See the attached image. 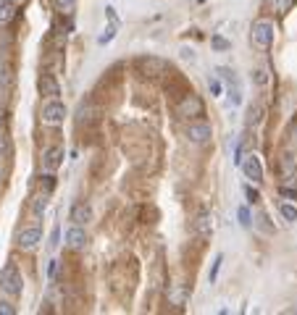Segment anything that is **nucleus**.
Wrapping results in <instances>:
<instances>
[{
  "mask_svg": "<svg viewBox=\"0 0 297 315\" xmlns=\"http://www.w3.org/2000/svg\"><path fill=\"white\" fill-rule=\"evenodd\" d=\"M221 263H224V255H216L213 257V268H210V273H208V279H210V284H216V279H218V271H221Z\"/></svg>",
  "mask_w": 297,
  "mask_h": 315,
  "instance_id": "nucleus-24",
  "label": "nucleus"
},
{
  "mask_svg": "<svg viewBox=\"0 0 297 315\" xmlns=\"http://www.w3.org/2000/svg\"><path fill=\"white\" fill-rule=\"evenodd\" d=\"M105 18H108L110 24H118V26H121V21H118V16H116V8L105 5Z\"/></svg>",
  "mask_w": 297,
  "mask_h": 315,
  "instance_id": "nucleus-32",
  "label": "nucleus"
},
{
  "mask_svg": "<svg viewBox=\"0 0 297 315\" xmlns=\"http://www.w3.org/2000/svg\"><path fill=\"white\" fill-rule=\"evenodd\" d=\"M0 289H3V294H8L11 300L16 297H21V292H24V279H21V273H18V268L13 263H8L3 268V273H0Z\"/></svg>",
  "mask_w": 297,
  "mask_h": 315,
  "instance_id": "nucleus-3",
  "label": "nucleus"
},
{
  "mask_svg": "<svg viewBox=\"0 0 297 315\" xmlns=\"http://www.w3.org/2000/svg\"><path fill=\"white\" fill-rule=\"evenodd\" d=\"M176 116L187 118V121H195V118L205 116V103H202V97L195 95V92H184L182 100L176 103Z\"/></svg>",
  "mask_w": 297,
  "mask_h": 315,
  "instance_id": "nucleus-2",
  "label": "nucleus"
},
{
  "mask_svg": "<svg viewBox=\"0 0 297 315\" xmlns=\"http://www.w3.org/2000/svg\"><path fill=\"white\" fill-rule=\"evenodd\" d=\"M37 189L53 194V189H55V173L53 171H42V176L37 179Z\"/></svg>",
  "mask_w": 297,
  "mask_h": 315,
  "instance_id": "nucleus-18",
  "label": "nucleus"
},
{
  "mask_svg": "<svg viewBox=\"0 0 297 315\" xmlns=\"http://www.w3.org/2000/svg\"><path fill=\"white\" fill-rule=\"evenodd\" d=\"M210 137H213V129H210L208 121H202V118H195V121H190V126H187V140L190 142L205 145Z\"/></svg>",
  "mask_w": 297,
  "mask_h": 315,
  "instance_id": "nucleus-7",
  "label": "nucleus"
},
{
  "mask_svg": "<svg viewBox=\"0 0 297 315\" xmlns=\"http://www.w3.org/2000/svg\"><path fill=\"white\" fill-rule=\"evenodd\" d=\"M53 8H55V13H58V16L71 18L74 11H77V0H53Z\"/></svg>",
  "mask_w": 297,
  "mask_h": 315,
  "instance_id": "nucleus-15",
  "label": "nucleus"
},
{
  "mask_svg": "<svg viewBox=\"0 0 297 315\" xmlns=\"http://www.w3.org/2000/svg\"><path fill=\"white\" fill-rule=\"evenodd\" d=\"M237 218H239V224H242L245 229L253 226V216H250V210H247L245 205H239V208H237Z\"/></svg>",
  "mask_w": 297,
  "mask_h": 315,
  "instance_id": "nucleus-23",
  "label": "nucleus"
},
{
  "mask_svg": "<svg viewBox=\"0 0 297 315\" xmlns=\"http://www.w3.org/2000/svg\"><path fill=\"white\" fill-rule=\"evenodd\" d=\"M253 79L258 81V84H266V81H268V74H266V69H258V71H253Z\"/></svg>",
  "mask_w": 297,
  "mask_h": 315,
  "instance_id": "nucleus-33",
  "label": "nucleus"
},
{
  "mask_svg": "<svg viewBox=\"0 0 297 315\" xmlns=\"http://www.w3.org/2000/svg\"><path fill=\"white\" fill-rule=\"evenodd\" d=\"M55 271H58V263H55V260H50V265H48V279H53V276H55Z\"/></svg>",
  "mask_w": 297,
  "mask_h": 315,
  "instance_id": "nucleus-37",
  "label": "nucleus"
},
{
  "mask_svg": "<svg viewBox=\"0 0 297 315\" xmlns=\"http://www.w3.org/2000/svg\"><path fill=\"white\" fill-rule=\"evenodd\" d=\"M53 29L58 32V34H71V32H74V24H71V18H66V21H63V16H61L58 21L53 24Z\"/></svg>",
  "mask_w": 297,
  "mask_h": 315,
  "instance_id": "nucleus-22",
  "label": "nucleus"
},
{
  "mask_svg": "<svg viewBox=\"0 0 297 315\" xmlns=\"http://www.w3.org/2000/svg\"><path fill=\"white\" fill-rule=\"evenodd\" d=\"M137 69L142 77H163V74H169V63L163 58H155V55H145L137 61Z\"/></svg>",
  "mask_w": 297,
  "mask_h": 315,
  "instance_id": "nucleus-6",
  "label": "nucleus"
},
{
  "mask_svg": "<svg viewBox=\"0 0 297 315\" xmlns=\"http://www.w3.org/2000/svg\"><path fill=\"white\" fill-rule=\"evenodd\" d=\"M16 18V5L13 3H5V0H0V26L11 24Z\"/></svg>",
  "mask_w": 297,
  "mask_h": 315,
  "instance_id": "nucleus-17",
  "label": "nucleus"
},
{
  "mask_svg": "<svg viewBox=\"0 0 297 315\" xmlns=\"http://www.w3.org/2000/svg\"><path fill=\"white\" fill-rule=\"evenodd\" d=\"M40 239H42V229L40 226H26V229L18 231L16 247L18 249H34L37 244H40Z\"/></svg>",
  "mask_w": 297,
  "mask_h": 315,
  "instance_id": "nucleus-9",
  "label": "nucleus"
},
{
  "mask_svg": "<svg viewBox=\"0 0 297 315\" xmlns=\"http://www.w3.org/2000/svg\"><path fill=\"white\" fill-rule=\"evenodd\" d=\"M5 3H13V5L18 8V5H24V3H26V0H5Z\"/></svg>",
  "mask_w": 297,
  "mask_h": 315,
  "instance_id": "nucleus-39",
  "label": "nucleus"
},
{
  "mask_svg": "<svg viewBox=\"0 0 297 315\" xmlns=\"http://www.w3.org/2000/svg\"><path fill=\"white\" fill-rule=\"evenodd\" d=\"M66 247L74 249V252H79V249L87 247V231L74 224L71 229H66Z\"/></svg>",
  "mask_w": 297,
  "mask_h": 315,
  "instance_id": "nucleus-12",
  "label": "nucleus"
},
{
  "mask_svg": "<svg viewBox=\"0 0 297 315\" xmlns=\"http://www.w3.org/2000/svg\"><path fill=\"white\" fill-rule=\"evenodd\" d=\"M208 89H210V95H213V97H218V95H221V81L210 77V79H208Z\"/></svg>",
  "mask_w": 297,
  "mask_h": 315,
  "instance_id": "nucleus-31",
  "label": "nucleus"
},
{
  "mask_svg": "<svg viewBox=\"0 0 297 315\" xmlns=\"http://www.w3.org/2000/svg\"><path fill=\"white\" fill-rule=\"evenodd\" d=\"M239 168H242V173H245V179H250V181H255V184H261L263 181V163H261V155L258 153H250V155H245L242 158V163H239Z\"/></svg>",
  "mask_w": 297,
  "mask_h": 315,
  "instance_id": "nucleus-5",
  "label": "nucleus"
},
{
  "mask_svg": "<svg viewBox=\"0 0 297 315\" xmlns=\"http://www.w3.org/2000/svg\"><path fill=\"white\" fill-rule=\"evenodd\" d=\"M279 194H282L284 200H297V192L290 189V187H279Z\"/></svg>",
  "mask_w": 297,
  "mask_h": 315,
  "instance_id": "nucleus-34",
  "label": "nucleus"
},
{
  "mask_svg": "<svg viewBox=\"0 0 297 315\" xmlns=\"http://www.w3.org/2000/svg\"><path fill=\"white\" fill-rule=\"evenodd\" d=\"M274 24L268 21V18H258V21L253 24V29H250V40H253V45L261 53H268L271 50V45H274Z\"/></svg>",
  "mask_w": 297,
  "mask_h": 315,
  "instance_id": "nucleus-1",
  "label": "nucleus"
},
{
  "mask_svg": "<svg viewBox=\"0 0 297 315\" xmlns=\"http://www.w3.org/2000/svg\"><path fill=\"white\" fill-rule=\"evenodd\" d=\"M213 229H216V224H213V216H210V213H200V216L192 221V231H195L198 236H202V239L213 236Z\"/></svg>",
  "mask_w": 297,
  "mask_h": 315,
  "instance_id": "nucleus-13",
  "label": "nucleus"
},
{
  "mask_svg": "<svg viewBox=\"0 0 297 315\" xmlns=\"http://www.w3.org/2000/svg\"><path fill=\"white\" fill-rule=\"evenodd\" d=\"M40 163H42V171H58L61 163H63V147H61V145L45 147Z\"/></svg>",
  "mask_w": 297,
  "mask_h": 315,
  "instance_id": "nucleus-10",
  "label": "nucleus"
},
{
  "mask_svg": "<svg viewBox=\"0 0 297 315\" xmlns=\"http://www.w3.org/2000/svg\"><path fill=\"white\" fill-rule=\"evenodd\" d=\"M184 294H187V292L182 289L179 281H169V302L171 305H182L184 302Z\"/></svg>",
  "mask_w": 297,
  "mask_h": 315,
  "instance_id": "nucleus-19",
  "label": "nucleus"
},
{
  "mask_svg": "<svg viewBox=\"0 0 297 315\" xmlns=\"http://www.w3.org/2000/svg\"><path fill=\"white\" fill-rule=\"evenodd\" d=\"M276 173H279V179L284 184H290L295 179V173H297V160H295V155L290 150H284L279 158H276Z\"/></svg>",
  "mask_w": 297,
  "mask_h": 315,
  "instance_id": "nucleus-8",
  "label": "nucleus"
},
{
  "mask_svg": "<svg viewBox=\"0 0 297 315\" xmlns=\"http://www.w3.org/2000/svg\"><path fill=\"white\" fill-rule=\"evenodd\" d=\"M8 150H11V145H8V137H5V132H0V160H3V158H8Z\"/></svg>",
  "mask_w": 297,
  "mask_h": 315,
  "instance_id": "nucleus-29",
  "label": "nucleus"
},
{
  "mask_svg": "<svg viewBox=\"0 0 297 315\" xmlns=\"http://www.w3.org/2000/svg\"><path fill=\"white\" fill-rule=\"evenodd\" d=\"M37 87H40V95H42V97H48V100L61 97V84H58V79H55L53 74H48V71H45L42 77H40Z\"/></svg>",
  "mask_w": 297,
  "mask_h": 315,
  "instance_id": "nucleus-11",
  "label": "nucleus"
},
{
  "mask_svg": "<svg viewBox=\"0 0 297 315\" xmlns=\"http://www.w3.org/2000/svg\"><path fill=\"white\" fill-rule=\"evenodd\" d=\"M279 213H282V218L287 221V224H295L297 221V205H292V202H282Z\"/></svg>",
  "mask_w": 297,
  "mask_h": 315,
  "instance_id": "nucleus-20",
  "label": "nucleus"
},
{
  "mask_svg": "<svg viewBox=\"0 0 297 315\" xmlns=\"http://www.w3.org/2000/svg\"><path fill=\"white\" fill-rule=\"evenodd\" d=\"M48 205H50V194H48V192H42V189H37L34 202H32V213H34V216H42Z\"/></svg>",
  "mask_w": 297,
  "mask_h": 315,
  "instance_id": "nucleus-16",
  "label": "nucleus"
},
{
  "mask_svg": "<svg viewBox=\"0 0 297 315\" xmlns=\"http://www.w3.org/2000/svg\"><path fill=\"white\" fill-rule=\"evenodd\" d=\"M40 121L45 126H61L66 121V105L61 103V97H53V100H45L42 108H40Z\"/></svg>",
  "mask_w": 297,
  "mask_h": 315,
  "instance_id": "nucleus-4",
  "label": "nucleus"
},
{
  "mask_svg": "<svg viewBox=\"0 0 297 315\" xmlns=\"http://www.w3.org/2000/svg\"><path fill=\"white\" fill-rule=\"evenodd\" d=\"M210 45H213V50H221V53L229 50V40H226V37H218V34L210 40Z\"/></svg>",
  "mask_w": 297,
  "mask_h": 315,
  "instance_id": "nucleus-27",
  "label": "nucleus"
},
{
  "mask_svg": "<svg viewBox=\"0 0 297 315\" xmlns=\"http://www.w3.org/2000/svg\"><path fill=\"white\" fill-rule=\"evenodd\" d=\"M58 244H61V226H55L50 234V247H58Z\"/></svg>",
  "mask_w": 297,
  "mask_h": 315,
  "instance_id": "nucleus-35",
  "label": "nucleus"
},
{
  "mask_svg": "<svg viewBox=\"0 0 297 315\" xmlns=\"http://www.w3.org/2000/svg\"><path fill=\"white\" fill-rule=\"evenodd\" d=\"M245 197H247V202H250V205H258V202H261V192H258V189H253V187H250V184H245Z\"/></svg>",
  "mask_w": 297,
  "mask_h": 315,
  "instance_id": "nucleus-26",
  "label": "nucleus"
},
{
  "mask_svg": "<svg viewBox=\"0 0 297 315\" xmlns=\"http://www.w3.org/2000/svg\"><path fill=\"white\" fill-rule=\"evenodd\" d=\"M5 121H8L5 110H0V132H5Z\"/></svg>",
  "mask_w": 297,
  "mask_h": 315,
  "instance_id": "nucleus-38",
  "label": "nucleus"
},
{
  "mask_svg": "<svg viewBox=\"0 0 297 315\" xmlns=\"http://www.w3.org/2000/svg\"><path fill=\"white\" fill-rule=\"evenodd\" d=\"M292 5H295V0H274V8H276L279 13H287Z\"/></svg>",
  "mask_w": 297,
  "mask_h": 315,
  "instance_id": "nucleus-28",
  "label": "nucleus"
},
{
  "mask_svg": "<svg viewBox=\"0 0 297 315\" xmlns=\"http://www.w3.org/2000/svg\"><path fill=\"white\" fill-rule=\"evenodd\" d=\"M261 118H263V108H261V105H250V113H247V126L258 124Z\"/></svg>",
  "mask_w": 297,
  "mask_h": 315,
  "instance_id": "nucleus-25",
  "label": "nucleus"
},
{
  "mask_svg": "<svg viewBox=\"0 0 297 315\" xmlns=\"http://www.w3.org/2000/svg\"><path fill=\"white\" fill-rule=\"evenodd\" d=\"M90 218H92V210H90L87 202H77V205L71 208V213H69V221H71V224H77V226L90 224Z\"/></svg>",
  "mask_w": 297,
  "mask_h": 315,
  "instance_id": "nucleus-14",
  "label": "nucleus"
},
{
  "mask_svg": "<svg viewBox=\"0 0 297 315\" xmlns=\"http://www.w3.org/2000/svg\"><path fill=\"white\" fill-rule=\"evenodd\" d=\"M258 226H261L266 234H271V231H274V226L268 224V216H266V213H258Z\"/></svg>",
  "mask_w": 297,
  "mask_h": 315,
  "instance_id": "nucleus-30",
  "label": "nucleus"
},
{
  "mask_svg": "<svg viewBox=\"0 0 297 315\" xmlns=\"http://www.w3.org/2000/svg\"><path fill=\"white\" fill-rule=\"evenodd\" d=\"M0 315H16V308L8 302H0Z\"/></svg>",
  "mask_w": 297,
  "mask_h": 315,
  "instance_id": "nucleus-36",
  "label": "nucleus"
},
{
  "mask_svg": "<svg viewBox=\"0 0 297 315\" xmlns=\"http://www.w3.org/2000/svg\"><path fill=\"white\" fill-rule=\"evenodd\" d=\"M116 32H118V24H110V21H108V26L103 29V34L98 37V45H108V42H113V40H116Z\"/></svg>",
  "mask_w": 297,
  "mask_h": 315,
  "instance_id": "nucleus-21",
  "label": "nucleus"
}]
</instances>
